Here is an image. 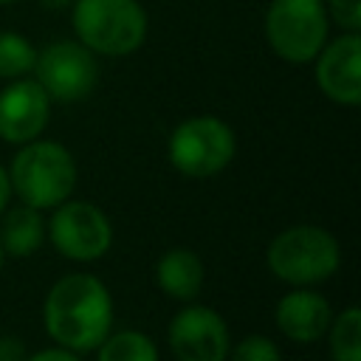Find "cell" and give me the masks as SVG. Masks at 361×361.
<instances>
[{
	"instance_id": "14",
	"label": "cell",
	"mask_w": 361,
	"mask_h": 361,
	"mask_svg": "<svg viewBox=\"0 0 361 361\" xmlns=\"http://www.w3.org/2000/svg\"><path fill=\"white\" fill-rule=\"evenodd\" d=\"M45 240V220L39 209L20 203L14 209L3 212V226H0V245L6 257H31Z\"/></svg>"
},
{
	"instance_id": "10",
	"label": "cell",
	"mask_w": 361,
	"mask_h": 361,
	"mask_svg": "<svg viewBox=\"0 0 361 361\" xmlns=\"http://www.w3.org/2000/svg\"><path fill=\"white\" fill-rule=\"evenodd\" d=\"M316 85L322 93L344 107L361 102V37L358 31H344L333 42H324L316 54Z\"/></svg>"
},
{
	"instance_id": "1",
	"label": "cell",
	"mask_w": 361,
	"mask_h": 361,
	"mask_svg": "<svg viewBox=\"0 0 361 361\" xmlns=\"http://www.w3.org/2000/svg\"><path fill=\"white\" fill-rule=\"evenodd\" d=\"M42 324L65 350H96L113 327V299L107 285L93 274H65L45 296Z\"/></svg>"
},
{
	"instance_id": "15",
	"label": "cell",
	"mask_w": 361,
	"mask_h": 361,
	"mask_svg": "<svg viewBox=\"0 0 361 361\" xmlns=\"http://www.w3.org/2000/svg\"><path fill=\"white\" fill-rule=\"evenodd\" d=\"M96 361H158V347L141 330H118L102 338Z\"/></svg>"
},
{
	"instance_id": "13",
	"label": "cell",
	"mask_w": 361,
	"mask_h": 361,
	"mask_svg": "<svg viewBox=\"0 0 361 361\" xmlns=\"http://www.w3.org/2000/svg\"><path fill=\"white\" fill-rule=\"evenodd\" d=\"M206 279L203 259L192 248H169L155 262V282L158 288L178 302H192Z\"/></svg>"
},
{
	"instance_id": "3",
	"label": "cell",
	"mask_w": 361,
	"mask_h": 361,
	"mask_svg": "<svg viewBox=\"0 0 361 361\" xmlns=\"http://www.w3.org/2000/svg\"><path fill=\"white\" fill-rule=\"evenodd\" d=\"M76 39L99 56H130L147 39V11L138 0H73Z\"/></svg>"
},
{
	"instance_id": "9",
	"label": "cell",
	"mask_w": 361,
	"mask_h": 361,
	"mask_svg": "<svg viewBox=\"0 0 361 361\" xmlns=\"http://www.w3.org/2000/svg\"><path fill=\"white\" fill-rule=\"evenodd\" d=\"M166 338L178 361H226L231 350L228 324L209 305L180 307L169 322Z\"/></svg>"
},
{
	"instance_id": "21",
	"label": "cell",
	"mask_w": 361,
	"mask_h": 361,
	"mask_svg": "<svg viewBox=\"0 0 361 361\" xmlns=\"http://www.w3.org/2000/svg\"><path fill=\"white\" fill-rule=\"evenodd\" d=\"M8 200H11V180H8V169H6V166H0V214L6 212Z\"/></svg>"
},
{
	"instance_id": "17",
	"label": "cell",
	"mask_w": 361,
	"mask_h": 361,
	"mask_svg": "<svg viewBox=\"0 0 361 361\" xmlns=\"http://www.w3.org/2000/svg\"><path fill=\"white\" fill-rule=\"evenodd\" d=\"M37 48L17 31H0V79L11 82L34 71Z\"/></svg>"
},
{
	"instance_id": "19",
	"label": "cell",
	"mask_w": 361,
	"mask_h": 361,
	"mask_svg": "<svg viewBox=\"0 0 361 361\" xmlns=\"http://www.w3.org/2000/svg\"><path fill=\"white\" fill-rule=\"evenodd\" d=\"M327 20H333L344 31L361 28V0H327Z\"/></svg>"
},
{
	"instance_id": "18",
	"label": "cell",
	"mask_w": 361,
	"mask_h": 361,
	"mask_svg": "<svg viewBox=\"0 0 361 361\" xmlns=\"http://www.w3.org/2000/svg\"><path fill=\"white\" fill-rule=\"evenodd\" d=\"M228 355H231V361H282L279 347L262 333L245 336L234 350H228Z\"/></svg>"
},
{
	"instance_id": "23",
	"label": "cell",
	"mask_w": 361,
	"mask_h": 361,
	"mask_svg": "<svg viewBox=\"0 0 361 361\" xmlns=\"http://www.w3.org/2000/svg\"><path fill=\"white\" fill-rule=\"evenodd\" d=\"M3 262H6V251H3V245H0V271H3Z\"/></svg>"
},
{
	"instance_id": "24",
	"label": "cell",
	"mask_w": 361,
	"mask_h": 361,
	"mask_svg": "<svg viewBox=\"0 0 361 361\" xmlns=\"http://www.w3.org/2000/svg\"><path fill=\"white\" fill-rule=\"evenodd\" d=\"M8 3H17V0H0V6H8Z\"/></svg>"
},
{
	"instance_id": "16",
	"label": "cell",
	"mask_w": 361,
	"mask_h": 361,
	"mask_svg": "<svg viewBox=\"0 0 361 361\" xmlns=\"http://www.w3.org/2000/svg\"><path fill=\"white\" fill-rule=\"evenodd\" d=\"M324 336L330 341L333 361H361V310L355 305L333 316Z\"/></svg>"
},
{
	"instance_id": "12",
	"label": "cell",
	"mask_w": 361,
	"mask_h": 361,
	"mask_svg": "<svg viewBox=\"0 0 361 361\" xmlns=\"http://www.w3.org/2000/svg\"><path fill=\"white\" fill-rule=\"evenodd\" d=\"M330 319V302L310 288H293L276 302V327L296 344H313L324 338Z\"/></svg>"
},
{
	"instance_id": "4",
	"label": "cell",
	"mask_w": 361,
	"mask_h": 361,
	"mask_svg": "<svg viewBox=\"0 0 361 361\" xmlns=\"http://www.w3.org/2000/svg\"><path fill=\"white\" fill-rule=\"evenodd\" d=\"M265 262L276 279L293 288H310L338 271L341 245L327 228L302 223L279 231L268 243Z\"/></svg>"
},
{
	"instance_id": "6",
	"label": "cell",
	"mask_w": 361,
	"mask_h": 361,
	"mask_svg": "<svg viewBox=\"0 0 361 361\" xmlns=\"http://www.w3.org/2000/svg\"><path fill=\"white\" fill-rule=\"evenodd\" d=\"M234 152V130L217 116H192L180 121L166 144L169 164L186 178H212L223 172Z\"/></svg>"
},
{
	"instance_id": "11",
	"label": "cell",
	"mask_w": 361,
	"mask_h": 361,
	"mask_svg": "<svg viewBox=\"0 0 361 361\" xmlns=\"http://www.w3.org/2000/svg\"><path fill=\"white\" fill-rule=\"evenodd\" d=\"M51 118V96L37 79H11L0 90V138L25 144L42 135Z\"/></svg>"
},
{
	"instance_id": "2",
	"label": "cell",
	"mask_w": 361,
	"mask_h": 361,
	"mask_svg": "<svg viewBox=\"0 0 361 361\" xmlns=\"http://www.w3.org/2000/svg\"><path fill=\"white\" fill-rule=\"evenodd\" d=\"M11 195L20 197V203H28L34 209H54L62 200L73 195L76 186V161L68 147L59 141H25L20 144L11 166H8Z\"/></svg>"
},
{
	"instance_id": "8",
	"label": "cell",
	"mask_w": 361,
	"mask_h": 361,
	"mask_svg": "<svg viewBox=\"0 0 361 361\" xmlns=\"http://www.w3.org/2000/svg\"><path fill=\"white\" fill-rule=\"evenodd\" d=\"M48 237L62 257L73 262H93L110 251L113 226L96 203L68 197L54 206V217L48 220Z\"/></svg>"
},
{
	"instance_id": "20",
	"label": "cell",
	"mask_w": 361,
	"mask_h": 361,
	"mask_svg": "<svg viewBox=\"0 0 361 361\" xmlns=\"http://www.w3.org/2000/svg\"><path fill=\"white\" fill-rule=\"evenodd\" d=\"M25 361H82L79 358V353H73V350H65V347H48V350H39V353H34V355H28Z\"/></svg>"
},
{
	"instance_id": "22",
	"label": "cell",
	"mask_w": 361,
	"mask_h": 361,
	"mask_svg": "<svg viewBox=\"0 0 361 361\" xmlns=\"http://www.w3.org/2000/svg\"><path fill=\"white\" fill-rule=\"evenodd\" d=\"M48 8H65V6H71L73 0H42Z\"/></svg>"
},
{
	"instance_id": "7",
	"label": "cell",
	"mask_w": 361,
	"mask_h": 361,
	"mask_svg": "<svg viewBox=\"0 0 361 361\" xmlns=\"http://www.w3.org/2000/svg\"><path fill=\"white\" fill-rule=\"evenodd\" d=\"M34 79L51 96V102H82L99 82V62L79 39H56L37 51Z\"/></svg>"
},
{
	"instance_id": "5",
	"label": "cell",
	"mask_w": 361,
	"mask_h": 361,
	"mask_svg": "<svg viewBox=\"0 0 361 361\" xmlns=\"http://www.w3.org/2000/svg\"><path fill=\"white\" fill-rule=\"evenodd\" d=\"M262 28L279 59L305 65L313 62L327 42L330 20L324 0H271Z\"/></svg>"
}]
</instances>
